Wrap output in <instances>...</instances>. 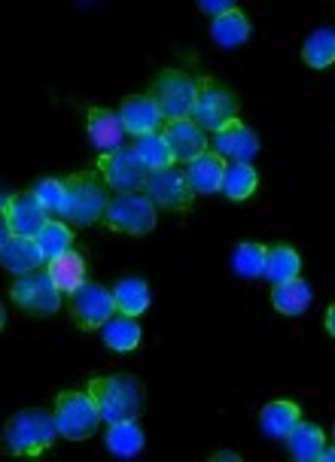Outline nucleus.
I'll list each match as a JSON object with an SVG mask.
<instances>
[{
  "instance_id": "1",
  "label": "nucleus",
  "mask_w": 335,
  "mask_h": 462,
  "mask_svg": "<svg viewBox=\"0 0 335 462\" xmlns=\"http://www.w3.org/2000/svg\"><path fill=\"white\" fill-rule=\"evenodd\" d=\"M88 393L101 408L104 423L141 420L146 411V390L135 374H101L88 381Z\"/></svg>"
},
{
  "instance_id": "2",
  "label": "nucleus",
  "mask_w": 335,
  "mask_h": 462,
  "mask_svg": "<svg viewBox=\"0 0 335 462\" xmlns=\"http://www.w3.org/2000/svg\"><path fill=\"white\" fill-rule=\"evenodd\" d=\"M59 423L52 411L28 408L6 420L4 429V450L10 457H43L59 439Z\"/></svg>"
},
{
  "instance_id": "3",
  "label": "nucleus",
  "mask_w": 335,
  "mask_h": 462,
  "mask_svg": "<svg viewBox=\"0 0 335 462\" xmlns=\"http://www.w3.org/2000/svg\"><path fill=\"white\" fill-rule=\"evenodd\" d=\"M68 198H64L61 219H68L70 226L88 228L95 222H104V213L110 208L107 183L98 171H77L68 180Z\"/></svg>"
},
{
  "instance_id": "4",
  "label": "nucleus",
  "mask_w": 335,
  "mask_h": 462,
  "mask_svg": "<svg viewBox=\"0 0 335 462\" xmlns=\"http://www.w3.org/2000/svg\"><path fill=\"white\" fill-rule=\"evenodd\" d=\"M150 97L156 101L162 119L165 122H180L192 119L195 104H199V82L190 73L180 70H162L150 86Z\"/></svg>"
},
{
  "instance_id": "5",
  "label": "nucleus",
  "mask_w": 335,
  "mask_h": 462,
  "mask_svg": "<svg viewBox=\"0 0 335 462\" xmlns=\"http://www.w3.org/2000/svg\"><path fill=\"white\" fill-rule=\"evenodd\" d=\"M55 423H59L61 439L68 441H86L95 435L98 423H101V408L92 399V393H61L55 399Z\"/></svg>"
},
{
  "instance_id": "6",
  "label": "nucleus",
  "mask_w": 335,
  "mask_h": 462,
  "mask_svg": "<svg viewBox=\"0 0 335 462\" xmlns=\"http://www.w3.org/2000/svg\"><path fill=\"white\" fill-rule=\"evenodd\" d=\"M95 171L101 173L107 189H113L116 195L146 192V183H150V177H153V171L141 162V155L135 150H126V146L98 155Z\"/></svg>"
},
{
  "instance_id": "7",
  "label": "nucleus",
  "mask_w": 335,
  "mask_h": 462,
  "mask_svg": "<svg viewBox=\"0 0 335 462\" xmlns=\"http://www.w3.org/2000/svg\"><path fill=\"white\" fill-rule=\"evenodd\" d=\"M156 201L146 192H128L116 195L110 201L107 213H104V226L119 235H135L144 237L156 228Z\"/></svg>"
},
{
  "instance_id": "8",
  "label": "nucleus",
  "mask_w": 335,
  "mask_h": 462,
  "mask_svg": "<svg viewBox=\"0 0 335 462\" xmlns=\"http://www.w3.org/2000/svg\"><path fill=\"white\" fill-rule=\"evenodd\" d=\"M13 304H19V310L31 313V317H52L55 310L61 308L64 292L55 286V280L46 274V271H28V274H19L10 289Z\"/></svg>"
},
{
  "instance_id": "9",
  "label": "nucleus",
  "mask_w": 335,
  "mask_h": 462,
  "mask_svg": "<svg viewBox=\"0 0 335 462\" xmlns=\"http://www.w3.org/2000/svg\"><path fill=\"white\" fill-rule=\"evenodd\" d=\"M195 125L204 131H217L226 128L228 122L238 119V95L228 92L226 86H219L214 79H201L199 82V104L192 113Z\"/></svg>"
},
{
  "instance_id": "10",
  "label": "nucleus",
  "mask_w": 335,
  "mask_h": 462,
  "mask_svg": "<svg viewBox=\"0 0 335 462\" xmlns=\"http://www.w3.org/2000/svg\"><path fill=\"white\" fill-rule=\"evenodd\" d=\"M68 310L83 332H95V328H104V323L113 317L116 310V299H113L110 289L98 286V283H86L83 289L70 295L68 301Z\"/></svg>"
},
{
  "instance_id": "11",
  "label": "nucleus",
  "mask_w": 335,
  "mask_h": 462,
  "mask_svg": "<svg viewBox=\"0 0 335 462\" xmlns=\"http://www.w3.org/2000/svg\"><path fill=\"white\" fill-rule=\"evenodd\" d=\"M146 195L156 201V208H165V210H190L192 201H195V186L190 183V173L186 168H165V171H153L150 183H146Z\"/></svg>"
},
{
  "instance_id": "12",
  "label": "nucleus",
  "mask_w": 335,
  "mask_h": 462,
  "mask_svg": "<svg viewBox=\"0 0 335 462\" xmlns=\"http://www.w3.org/2000/svg\"><path fill=\"white\" fill-rule=\"evenodd\" d=\"M0 265H4L10 274H28V271H37L43 265V253L34 237H22V235H13L10 226H0Z\"/></svg>"
},
{
  "instance_id": "13",
  "label": "nucleus",
  "mask_w": 335,
  "mask_h": 462,
  "mask_svg": "<svg viewBox=\"0 0 335 462\" xmlns=\"http://www.w3.org/2000/svg\"><path fill=\"white\" fill-rule=\"evenodd\" d=\"M49 213L43 204L37 201L34 192H22L13 198V204L4 208V226H10L13 235L22 237H37L46 228Z\"/></svg>"
},
{
  "instance_id": "14",
  "label": "nucleus",
  "mask_w": 335,
  "mask_h": 462,
  "mask_svg": "<svg viewBox=\"0 0 335 462\" xmlns=\"http://www.w3.org/2000/svg\"><path fill=\"white\" fill-rule=\"evenodd\" d=\"M119 119L126 125V134H135L137 140L146 134H159L162 122H165L150 95H128L119 106Z\"/></svg>"
},
{
  "instance_id": "15",
  "label": "nucleus",
  "mask_w": 335,
  "mask_h": 462,
  "mask_svg": "<svg viewBox=\"0 0 335 462\" xmlns=\"http://www.w3.org/2000/svg\"><path fill=\"white\" fill-rule=\"evenodd\" d=\"M214 152L223 155V159H228V162L250 164L253 155L259 152V137L253 134V128L244 125L241 119H235L214 134Z\"/></svg>"
},
{
  "instance_id": "16",
  "label": "nucleus",
  "mask_w": 335,
  "mask_h": 462,
  "mask_svg": "<svg viewBox=\"0 0 335 462\" xmlns=\"http://www.w3.org/2000/svg\"><path fill=\"white\" fill-rule=\"evenodd\" d=\"M165 137L171 143V152H174L177 162L192 164L195 159H201L208 152V134L204 128L195 125V119H180V122H168L165 125Z\"/></svg>"
},
{
  "instance_id": "17",
  "label": "nucleus",
  "mask_w": 335,
  "mask_h": 462,
  "mask_svg": "<svg viewBox=\"0 0 335 462\" xmlns=\"http://www.w3.org/2000/svg\"><path fill=\"white\" fill-rule=\"evenodd\" d=\"M86 128H88V140H92V146L101 155L119 150L122 137H126V125H122L119 113L107 110V106H92L86 119Z\"/></svg>"
},
{
  "instance_id": "18",
  "label": "nucleus",
  "mask_w": 335,
  "mask_h": 462,
  "mask_svg": "<svg viewBox=\"0 0 335 462\" xmlns=\"http://www.w3.org/2000/svg\"><path fill=\"white\" fill-rule=\"evenodd\" d=\"M46 274L55 280V286L61 289L64 295H70L77 292V289H83L86 286V259L79 253H61V255H55V259H49L46 262Z\"/></svg>"
},
{
  "instance_id": "19",
  "label": "nucleus",
  "mask_w": 335,
  "mask_h": 462,
  "mask_svg": "<svg viewBox=\"0 0 335 462\" xmlns=\"http://www.w3.org/2000/svg\"><path fill=\"white\" fill-rule=\"evenodd\" d=\"M284 441H287V448H290V457L299 462H321L326 450L323 429L317 423H302V420L290 429V435Z\"/></svg>"
},
{
  "instance_id": "20",
  "label": "nucleus",
  "mask_w": 335,
  "mask_h": 462,
  "mask_svg": "<svg viewBox=\"0 0 335 462\" xmlns=\"http://www.w3.org/2000/svg\"><path fill=\"white\" fill-rule=\"evenodd\" d=\"M186 173H190V183L195 186V192H199V195H214V192L223 189L226 159H223V155H217L214 150H208L201 159L186 164Z\"/></svg>"
},
{
  "instance_id": "21",
  "label": "nucleus",
  "mask_w": 335,
  "mask_h": 462,
  "mask_svg": "<svg viewBox=\"0 0 335 462\" xmlns=\"http://www.w3.org/2000/svg\"><path fill=\"white\" fill-rule=\"evenodd\" d=\"M312 286L305 283V280L293 277V280H284V283H275L272 286V304L277 313H287V317H299V313H305L312 308Z\"/></svg>"
},
{
  "instance_id": "22",
  "label": "nucleus",
  "mask_w": 335,
  "mask_h": 462,
  "mask_svg": "<svg viewBox=\"0 0 335 462\" xmlns=\"http://www.w3.org/2000/svg\"><path fill=\"white\" fill-rule=\"evenodd\" d=\"M101 335L113 353H135L141 346V326H137L135 317H126V313H113L104 323Z\"/></svg>"
},
{
  "instance_id": "23",
  "label": "nucleus",
  "mask_w": 335,
  "mask_h": 462,
  "mask_svg": "<svg viewBox=\"0 0 335 462\" xmlns=\"http://www.w3.org/2000/svg\"><path fill=\"white\" fill-rule=\"evenodd\" d=\"M299 423V404L290 402V399H277V402H268L259 414V426L268 439H287L290 429Z\"/></svg>"
},
{
  "instance_id": "24",
  "label": "nucleus",
  "mask_w": 335,
  "mask_h": 462,
  "mask_svg": "<svg viewBox=\"0 0 335 462\" xmlns=\"http://www.w3.org/2000/svg\"><path fill=\"white\" fill-rule=\"evenodd\" d=\"M259 186V173L253 164H244V162H228L226 164V177H223V192L228 201H247V198L256 192Z\"/></svg>"
},
{
  "instance_id": "25",
  "label": "nucleus",
  "mask_w": 335,
  "mask_h": 462,
  "mask_svg": "<svg viewBox=\"0 0 335 462\" xmlns=\"http://www.w3.org/2000/svg\"><path fill=\"white\" fill-rule=\"evenodd\" d=\"M113 299H116V310L126 317H141L150 308V286L141 277H126L113 286Z\"/></svg>"
},
{
  "instance_id": "26",
  "label": "nucleus",
  "mask_w": 335,
  "mask_h": 462,
  "mask_svg": "<svg viewBox=\"0 0 335 462\" xmlns=\"http://www.w3.org/2000/svg\"><path fill=\"white\" fill-rule=\"evenodd\" d=\"M210 37H214L223 49H235V46L247 43V37H250L247 15H244L238 6H235L232 13H226V15H219V19H214V24H210Z\"/></svg>"
},
{
  "instance_id": "27",
  "label": "nucleus",
  "mask_w": 335,
  "mask_h": 462,
  "mask_svg": "<svg viewBox=\"0 0 335 462\" xmlns=\"http://www.w3.org/2000/svg\"><path fill=\"white\" fill-rule=\"evenodd\" d=\"M107 450L113 457L132 459L144 450V432L137 420H126V423H110L107 429Z\"/></svg>"
},
{
  "instance_id": "28",
  "label": "nucleus",
  "mask_w": 335,
  "mask_h": 462,
  "mask_svg": "<svg viewBox=\"0 0 335 462\" xmlns=\"http://www.w3.org/2000/svg\"><path fill=\"white\" fill-rule=\"evenodd\" d=\"M302 271V259L299 253L293 250L287 244H275L268 246V255H265V280H272L275 283H284V280H293L299 277Z\"/></svg>"
},
{
  "instance_id": "29",
  "label": "nucleus",
  "mask_w": 335,
  "mask_h": 462,
  "mask_svg": "<svg viewBox=\"0 0 335 462\" xmlns=\"http://www.w3.org/2000/svg\"><path fill=\"white\" fill-rule=\"evenodd\" d=\"M302 61L312 70H323L335 64V31L332 28H317L312 37L302 46Z\"/></svg>"
},
{
  "instance_id": "30",
  "label": "nucleus",
  "mask_w": 335,
  "mask_h": 462,
  "mask_svg": "<svg viewBox=\"0 0 335 462\" xmlns=\"http://www.w3.org/2000/svg\"><path fill=\"white\" fill-rule=\"evenodd\" d=\"M132 150L141 155V162L146 164L150 171H165L171 168L177 159H174V152H171V143H168V137H165V131H159V134H146L141 137L137 143L132 146Z\"/></svg>"
},
{
  "instance_id": "31",
  "label": "nucleus",
  "mask_w": 335,
  "mask_h": 462,
  "mask_svg": "<svg viewBox=\"0 0 335 462\" xmlns=\"http://www.w3.org/2000/svg\"><path fill=\"white\" fill-rule=\"evenodd\" d=\"M40 253H43V259H55V255L68 253L70 244H73V231H70V222H61V219H49L46 228L40 231L34 237Z\"/></svg>"
},
{
  "instance_id": "32",
  "label": "nucleus",
  "mask_w": 335,
  "mask_h": 462,
  "mask_svg": "<svg viewBox=\"0 0 335 462\" xmlns=\"http://www.w3.org/2000/svg\"><path fill=\"white\" fill-rule=\"evenodd\" d=\"M265 255H268V246L263 244H253V241H244L235 246L232 253V268L235 274L241 277H265Z\"/></svg>"
},
{
  "instance_id": "33",
  "label": "nucleus",
  "mask_w": 335,
  "mask_h": 462,
  "mask_svg": "<svg viewBox=\"0 0 335 462\" xmlns=\"http://www.w3.org/2000/svg\"><path fill=\"white\" fill-rule=\"evenodd\" d=\"M31 192L37 195V201L43 204L49 217H61V210H64V198H68V183H64V180L43 177V180H37Z\"/></svg>"
},
{
  "instance_id": "34",
  "label": "nucleus",
  "mask_w": 335,
  "mask_h": 462,
  "mask_svg": "<svg viewBox=\"0 0 335 462\" xmlns=\"http://www.w3.org/2000/svg\"><path fill=\"white\" fill-rule=\"evenodd\" d=\"M199 10L208 13V15H214V19H219V15L232 13L235 4H232V0H199Z\"/></svg>"
},
{
  "instance_id": "35",
  "label": "nucleus",
  "mask_w": 335,
  "mask_h": 462,
  "mask_svg": "<svg viewBox=\"0 0 335 462\" xmlns=\"http://www.w3.org/2000/svg\"><path fill=\"white\" fill-rule=\"evenodd\" d=\"M214 462H241V457H238V453L223 450V453H214Z\"/></svg>"
},
{
  "instance_id": "36",
  "label": "nucleus",
  "mask_w": 335,
  "mask_h": 462,
  "mask_svg": "<svg viewBox=\"0 0 335 462\" xmlns=\"http://www.w3.org/2000/svg\"><path fill=\"white\" fill-rule=\"evenodd\" d=\"M326 328H330V335L335 337V304L330 310H326Z\"/></svg>"
},
{
  "instance_id": "37",
  "label": "nucleus",
  "mask_w": 335,
  "mask_h": 462,
  "mask_svg": "<svg viewBox=\"0 0 335 462\" xmlns=\"http://www.w3.org/2000/svg\"><path fill=\"white\" fill-rule=\"evenodd\" d=\"M321 462H335V448H330V450H323V457H321Z\"/></svg>"
},
{
  "instance_id": "38",
  "label": "nucleus",
  "mask_w": 335,
  "mask_h": 462,
  "mask_svg": "<svg viewBox=\"0 0 335 462\" xmlns=\"http://www.w3.org/2000/svg\"><path fill=\"white\" fill-rule=\"evenodd\" d=\"M332 439H335V429H332Z\"/></svg>"
}]
</instances>
